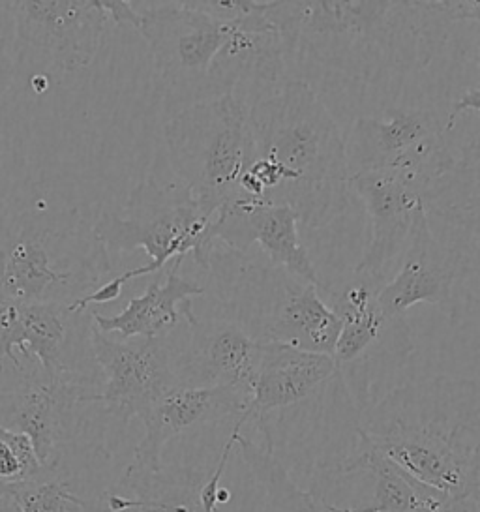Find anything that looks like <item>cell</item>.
Returning <instances> with one entry per match:
<instances>
[{"label":"cell","mask_w":480,"mask_h":512,"mask_svg":"<svg viewBox=\"0 0 480 512\" xmlns=\"http://www.w3.org/2000/svg\"><path fill=\"white\" fill-rule=\"evenodd\" d=\"M467 0H295L267 2L285 70L338 76L362 85L430 66Z\"/></svg>","instance_id":"1"},{"label":"cell","mask_w":480,"mask_h":512,"mask_svg":"<svg viewBox=\"0 0 480 512\" xmlns=\"http://www.w3.org/2000/svg\"><path fill=\"white\" fill-rule=\"evenodd\" d=\"M267 2L242 0L239 16L218 17L197 2H150L139 32L147 40L165 106L177 109L237 94L250 106L284 83V49Z\"/></svg>","instance_id":"2"},{"label":"cell","mask_w":480,"mask_h":512,"mask_svg":"<svg viewBox=\"0 0 480 512\" xmlns=\"http://www.w3.org/2000/svg\"><path fill=\"white\" fill-rule=\"evenodd\" d=\"M252 162L240 197L287 205L300 227L321 229L347 207L345 139L304 79H285L250 106Z\"/></svg>","instance_id":"3"},{"label":"cell","mask_w":480,"mask_h":512,"mask_svg":"<svg viewBox=\"0 0 480 512\" xmlns=\"http://www.w3.org/2000/svg\"><path fill=\"white\" fill-rule=\"evenodd\" d=\"M359 430L392 464L445 499V512H480V383L407 381L360 411Z\"/></svg>","instance_id":"4"},{"label":"cell","mask_w":480,"mask_h":512,"mask_svg":"<svg viewBox=\"0 0 480 512\" xmlns=\"http://www.w3.org/2000/svg\"><path fill=\"white\" fill-rule=\"evenodd\" d=\"M109 274V254L77 209H27L0 244V302L70 306Z\"/></svg>","instance_id":"5"},{"label":"cell","mask_w":480,"mask_h":512,"mask_svg":"<svg viewBox=\"0 0 480 512\" xmlns=\"http://www.w3.org/2000/svg\"><path fill=\"white\" fill-rule=\"evenodd\" d=\"M218 310L257 344H284L332 357L340 319L319 287L227 250L210 259Z\"/></svg>","instance_id":"6"},{"label":"cell","mask_w":480,"mask_h":512,"mask_svg":"<svg viewBox=\"0 0 480 512\" xmlns=\"http://www.w3.org/2000/svg\"><path fill=\"white\" fill-rule=\"evenodd\" d=\"M164 137L173 173L209 216L239 199L240 181L252 162L250 107L239 94L175 113Z\"/></svg>","instance_id":"7"},{"label":"cell","mask_w":480,"mask_h":512,"mask_svg":"<svg viewBox=\"0 0 480 512\" xmlns=\"http://www.w3.org/2000/svg\"><path fill=\"white\" fill-rule=\"evenodd\" d=\"M212 224L214 218L184 184L147 179L130 192L120 212H102L92 231L107 254L141 248L149 256L147 265L137 267L141 278L186 256L209 271L216 248Z\"/></svg>","instance_id":"8"},{"label":"cell","mask_w":480,"mask_h":512,"mask_svg":"<svg viewBox=\"0 0 480 512\" xmlns=\"http://www.w3.org/2000/svg\"><path fill=\"white\" fill-rule=\"evenodd\" d=\"M385 282L351 271L334 282H321L319 293L340 319L332 359L360 411L379 377L404 366L415 351V338L405 316H390L377 293Z\"/></svg>","instance_id":"9"},{"label":"cell","mask_w":480,"mask_h":512,"mask_svg":"<svg viewBox=\"0 0 480 512\" xmlns=\"http://www.w3.org/2000/svg\"><path fill=\"white\" fill-rule=\"evenodd\" d=\"M102 389L49 377L34 359L0 366V428L30 437L42 466L57 471L75 434L77 409Z\"/></svg>","instance_id":"10"},{"label":"cell","mask_w":480,"mask_h":512,"mask_svg":"<svg viewBox=\"0 0 480 512\" xmlns=\"http://www.w3.org/2000/svg\"><path fill=\"white\" fill-rule=\"evenodd\" d=\"M447 122L432 109H389L359 117L345 139L349 177L364 171H398L424 188L452 158Z\"/></svg>","instance_id":"11"},{"label":"cell","mask_w":480,"mask_h":512,"mask_svg":"<svg viewBox=\"0 0 480 512\" xmlns=\"http://www.w3.org/2000/svg\"><path fill=\"white\" fill-rule=\"evenodd\" d=\"M92 351L105 376L94 402L104 404L124 424L139 417L162 394L179 387L173 332L158 338L113 340L94 327Z\"/></svg>","instance_id":"12"},{"label":"cell","mask_w":480,"mask_h":512,"mask_svg":"<svg viewBox=\"0 0 480 512\" xmlns=\"http://www.w3.org/2000/svg\"><path fill=\"white\" fill-rule=\"evenodd\" d=\"M188 336L175 344V374L180 387H235L252 398L261 344L225 317L218 306L210 316L195 314L190 302L184 310Z\"/></svg>","instance_id":"13"},{"label":"cell","mask_w":480,"mask_h":512,"mask_svg":"<svg viewBox=\"0 0 480 512\" xmlns=\"http://www.w3.org/2000/svg\"><path fill=\"white\" fill-rule=\"evenodd\" d=\"M349 190L370 218V242L353 271L385 282V272L404 254L415 220L426 209L424 184L398 171H364L349 177Z\"/></svg>","instance_id":"14"},{"label":"cell","mask_w":480,"mask_h":512,"mask_svg":"<svg viewBox=\"0 0 480 512\" xmlns=\"http://www.w3.org/2000/svg\"><path fill=\"white\" fill-rule=\"evenodd\" d=\"M14 17L17 38L45 53L64 72H77L94 61L105 17L98 0H19L2 2Z\"/></svg>","instance_id":"15"},{"label":"cell","mask_w":480,"mask_h":512,"mask_svg":"<svg viewBox=\"0 0 480 512\" xmlns=\"http://www.w3.org/2000/svg\"><path fill=\"white\" fill-rule=\"evenodd\" d=\"M212 235L214 241L239 254H246L255 244L272 267L317 287L323 282L300 239L299 214L287 205L239 197L214 216Z\"/></svg>","instance_id":"16"},{"label":"cell","mask_w":480,"mask_h":512,"mask_svg":"<svg viewBox=\"0 0 480 512\" xmlns=\"http://www.w3.org/2000/svg\"><path fill=\"white\" fill-rule=\"evenodd\" d=\"M342 381L334 359L325 353L284 344H261L252 398L244 424L270 421L325 398Z\"/></svg>","instance_id":"17"},{"label":"cell","mask_w":480,"mask_h":512,"mask_svg":"<svg viewBox=\"0 0 480 512\" xmlns=\"http://www.w3.org/2000/svg\"><path fill=\"white\" fill-rule=\"evenodd\" d=\"M248 404L250 394L235 387L192 389L179 385L165 392L139 415L145 436L135 447L134 460L124 475L162 473V452L171 439L229 417L237 421Z\"/></svg>","instance_id":"18"},{"label":"cell","mask_w":480,"mask_h":512,"mask_svg":"<svg viewBox=\"0 0 480 512\" xmlns=\"http://www.w3.org/2000/svg\"><path fill=\"white\" fill-rule=\"evenodd\" d=\"M464 272V254L435 237L428 212L422 209L411 229L400 269L381 286L377 299L390 316H405L417 304L447 306L452 301V287Z\"/></svg>","instance_id":"19"},{"label":"cell","mask_w":480,"mask_h":512,"mask_svg":"<svg viewBox=\"0 0 480 512\" xmlns=\"http://www.w3.org/2000/svg\"><path fill=\"white\" fill-rule=\"evenodd\" d=\"M184 259H177L165 272L156 274L141 297H135L117 316L92 314L96 331L111 334L119 332L122 340L132 338H158L167 336L179 327L184 310L195 297L207 293L205 286L180 274Z\"/></svg>","instance_id":"20"},{"label":"cell","mask_w":480,"mask_h":512,"mask_svg":"<svg viewBox=\"0 0 480 512\" xmlns=\"http://www.w3.org/2000/svg\"><path fill=\"white\" fill-rule=\"evenodd\" d=\"M424 207L452 227L480 235V136L452 154L424 188Z\"/></svg>","instance_id":"21"},{"label":"cell","mask_w":480,"mask_h":512,"mask_svg":"<svg viewBox=\"0 0 480 512\" xmlns=\"http://www.w3.org/2000/svg\"><path fill=\"white\" fill-rule=\"evenodd\" d=\"M203 481L192 475L171 477L164 471L124 475L120 486L134 492V496L107 492L104 507L92 512H203L199 501Z\"/></svg>","instance_id":"22"},{"label":"cell","mask_w":480,"mask_h":512,"mask_svg":"<svg viewBox=\"0 0 480 512\" xmlns=\"http://www.w3.org/2000/svg\"><path fill=\"white\" fill-rule=\"evenodd\" d=\"M242 456L255 477L267 488L269 496L274 497L284 509L293 512H364L360 507L330 503L323 497L314 496L310 490L300 488L284 464L261 445L244 447Z\"/></svg>","instance_id":"23"},{"label":"cell","mask_w":480,"mask_h":512,"mask_svg":"<svg viewBox=\"0 0 480 512\" xmlns=\"http://www.w3.org/2000/svg\"><path fill=\"white\" fill-rule=\"evenodd\" d=\"M10 486L19 512L89 511V503L77 496L57 471H47L42 477L14 482Z\"/></svg>","instance_id":"24"},{"label":"cell","mask_w":480,"mask_h":512,"mask_svg":"<svg viewBox=\"0 0 480 512\" xmlns=\"http://www.w3.org/2000/svg\"><path fill=\"white\" fill-rule=\"evenodd\" d=\"M21 212V175L17 156L8 139L0 134V244Z\"/></svg>","instance_id":"25"},{"label":"cell","mask_w":480,"mask_h":512,"mask_svg":"<svg viewBox=\"0 0 480 512\" xmlns=\"http://www.w3.org/2000/svg\"><path fill=\"white\" fill-rule=\"evenodd\" d=\"M465 21H475L480 27V0H467V10H465ZM477 66L480 72V38L477 42ZM464 111H479L480 113V87L467 91L462 94V98L452 106L447 119V128L452 130L456 126V119L464 113Z\"/></svg>","instance_id":"26"},{"label":"cell","mask_w":480,"mask_h":512,"mask_svg":"<svg viewBox=\"0 0 480 512\" xmlns=\"http://www.w3.org/2000/svg\"><path fill=\"white\" fill-rule=\"evenodd\" d=\"M107 21L111 19L115 25H130L139 31L141 27V12L135 10L128 0H98Z\"/></svg>","instance_id":"27"},{"label":"cell","mask_w":480,"mask_h":512,"mask_svg":"<svg viewBox=\"0 0 480 512\" xmlns=\"http://www.w3.org/2000/svg\"><path fill=\"white\" fill-rule=\"evenodd\" d=\"M0 481L8 484L23 481L21 462L2 434H0Z\"/></svg>","instance_id":"28"},{"label":"cell","mask_w":480,"mask_h":512,"mask_svg":"<svg viewBox=\"0 0 480 512\" xmlns=\"http://www.w3.org/2000/svg\"><path fill=\"white\" fill-rule=\"evenodd\" d=\"M0 512H19L12 494V486L2 481H0Z\"/></svg>","instance_id":"29"},{"label":"cell","mask_w":480,"mask_h":512,"mask_svg":"<svg viewBox=\"0 0 480 512\" xmlns=\"http://www.w3.org/2000/svg\"><path fill=\"white\" fill-rule=\"evenodd\" d=\"M32 91L36 94H44L47 91V77L36 76L32 79Z\"/></svg>","instance_id":"30"}]
</instances>
